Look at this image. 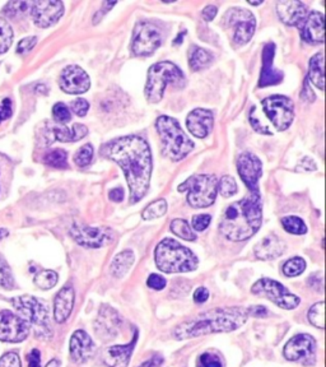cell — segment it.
Masks as SVG:
<instances>
[{"mask_svg": "<svg viewBox=\"0 0 326 367\" xmlns=\"http://www.w3.org/2000/svg\"><path fill=\"white\" fill-rule=\"evenodd\" d=\"M248 309L224 307L199 313L194 319L181 322L174 331L176 340H189L213 333L236 331L247 322Z\"/></svg>", "mask_w": 326, "mask_h": 367, "instance_id": "3957f363", "label": "cell"}, {"mask_svg": "<svg viewBox=\"0 0 326 367\" xmlns=\"http://www.w3.org/2000/svg\"><path fill=\"white\" fill-rule=\"evenodd\" d=\"M218 190L223 198H231L237 193V184L232 176H223L218 182Z\"/></svg>", "mask_w": 326, "mask_h": 367, "instance_id": "60d3db41", "label": "cell"}, {"mask_svg": "<svg viewBox=\"0 0 326 367\" xmlns=\"http://www.w3.org/2000/svg\"><path fill=\"white\" fill-rule=\"evenodd\" d=\"M91 87L89 74L78 65H69L60 75V88L69 95H80Z\"/></svg>", "mask_w": 326, "mask_h": 367, "instance_id": "d6986e66", "label": "cell"}, {"mask_svg": "<svg viewBox=\"0 0 326 367\" xmlns=\"http://www.w3.org/2000/svg\"><path fill=\"white\" fill-rule=\"evenodd\" d=\"M178 191H187V202L194 208L211 206L216 202L218 181L214 175H194L178 187Z\"/></svg>", "mask_w": 326, "mask_h": 367, "instance_id": "ba28073f", "label": "cell"}, {"mask_svg": "<svg viewBox=\"0 0 326 367\" xmlns=\"http://www.w3.org/2000/svg\"><path fill=\"white\" fill-rule=\"evenodd\" d=\"M12 304L16 307L21 318L28 324L30 329H34L37 338L50 340L53 337L49 307L44 301L34 296L26 295L13 298Z\"/></svg>", "mask_w": 326, "mask_h": 367, "instance_id": "8992f818", "label": "cell"}, {"mask_svg": "<svg viewBox=\"0 0 326 367\" xmlns=\"http://www.w3.org/2000/svg\"><path fill=\"white\" fill-rule=\"evenodd\" d=\"M37 43V38L36 37H26L23 40L19 41V44L17 46V51L19 54H23L27 51H31L34 49V46Z\"/></svg>", "mask_w": 326, "mask_h": 367, "instance_id": "681fc988", "label": "cell"}, {"mask_svg": "<svg viewBox=\"0 0 326 367\" xmlns=\"http://www.w3.org/2000/svg\"><path fill=\"white\" fill-rule=\"evenodd\" d=\"M214 126V115L211 110L196 108L193 110L186 119V126L191 134L203 139L212 132Z\"/></svg>", "mask_w": 326, "mask_h": 367, "instance_id": "ffe728a7", "label": "cell"}, {"mask_svg": "<svg viewBox=\"0 0 326 367\" xmlns=\"http://www.w3.org/2000/svg\"><path fill=\"white\" fill-rule=\"evenodd\" d=\"M28 8H31V3H27V1H10L5 5L4 13L8 17H16V16L26 13Z\"/></svg>", "mask_w": 326, "mask_h": 367, "instance_id": "b9f144b4", "label": "cell"}, {"mask_svg": "<svg viewBox=\"0 0 326 367\" xmlns=\"http://www.w3.org/2000/svg\"><path fill=\"white\" fill-rule=\"evenodd\" d=\"M30 327L21 316L4 310L0 313V340L8 343L23 342L30 334Z\"/></svg>", "mask_w": 326, "mask_h": 367, "instance_id": "9a60e30c", "label": "cell"}, {"mask_svg": "<svg viewBox=\"0 0 326 367\" xmlns=\"http://www.w3.org/2000/svg\"><path fill=\"white\" fill-rule=\"evenodd\" d=\"M248 309V316H255V318H264L266 316V309L263 306H251V307H247Z\"/></svg>", "mask_w": 326, "mask_h": 367, "instance_id": "11a10c76", "label": "cell"}, {"mask_svg": "<svg viewBox=\"0 0 326 367\" xmlns=\"http://www.w3.org/2000/svg\"><path fill=\"white\" fill-rule=\"evenodd\" d=\"M93 158V147L92 144H84L82 148L78 150V152L74 156V162L80 167H86L92 162Z\"/></svg>", "mask_w": 326, "mask_h": 367, "instance_id": "ab89813d", "label": "cell"}, {"mask_svg": "<svg viewBox=\"0 0 326 367\" xmlns=\"http://www.w3.org/2000/svg\"><path fill=\"white\" fill-rule=\"evenodd\" d=\"M198 367H222V361L217 355L207 352L199 357Z\"/></svg>", "mask_w": 326, "mask_h": 367, "instance_id": "f6af8a7d", "label": "cell"}, {"mask_svg": "<svg viewBox=\"0 0 326 367\" xmlns=\"http://www.w3.org/2000/svg\"><path fill=\"white\" fill-rule=\"evenodd\" d=\"M274 54H275V45L273 43L268 44L264 47L263 53V69H261V75L259 80V86L260 87H268V86H274L283 81V73L273 67Z\"/></svg>", "mask_w": 326, "mask_h": 367, "instance_id": "cb8c5ba5", "label": "cell"}, {"mask_svg": "<svg viewBox=\"0 0 326 367\" xmlns=\"http://www.w3.org/2000/svg\"><path fill=\"white\" fill-rule=\"evenodd\" d=\"M156 126L162 142V153L171 161H180L194 150L193 141L184 133L176 119L159 117Z\"/></svg>", "mask_w": 326, "mask_h": 367, "instance_id": "5b68a950", "label": "cell"}, {"mask_svg": "<svg viewBox=\"0 0 326 367\" xmlns=\"http://www.w3.org/2000/svg\"><path fill=\"white\" fill-rule=\"evenodd\" d=\"M286 250V244L275 235H268L255 245L256 258L260 260H272L281 257Z\"/></svg>", "mask_w": 326, "mask_h": 367, "instance_id": "484cf974", "label": "cell"}, {"mask_svg": "<svg viewBox=\"0 0 326 367\" xmlns=\"http://www.w3.org/2000/svg\"><path fill=\"white\" fill-rule=\"evenodd\" d=\"M27 359H28V367L41 366V353L38 349H32Z\"/></svg>", "mask_w": 326, "mask_h": 367, "instance_id": "f5cc1de1", "label": "cell"}, {"mask_svg": "<svg viewBox=\"0 0 326 367\" xmlns=\"http://www.w3.org/2000/svg\"><path fill=\"white\" fill-rule=\"evenodd\" d=\"M306 269V261L300 257L287 260L283 265V273L287 277H297L301 273H303Z\"/></svg>", "mask_w": 326, "mask_h": 367, "instance_id": "d590c367", "label": "cell"}, {"mask_svg": "<svg viewBox=\"0 0 326 367\" xmlns=\"http://www.w3.org/2000/svg\"><path fill=\"white\" fill-rule=\"evenodd\" d=\"M58 274L54 270H43L35 277V285L41 289H50L56 286Z\"/></svg>", "mask_w": 326, "mask_h": 367, "instance_id": "74e56055", "label": "cell"}, {"mask_svg": "<svg viewBox=\"0 0 326 367\" xmlns=\"http://www.w3.org/2000/svg\"><path fill=\"white\" fill-rule=\"evenodd\" d=\"M263 221V204L259 193L227 206L222 215L220 231L231 241H245L254 236Z\"/></svg>", "mask_w": 326, "mask_h": 367, "instance_id": "7a4b0ae2", "label": "cell"}, {"mask_svg": "<svg viewBox=\"0 0 326 367\" xmlns=\"http://www.w3.org/2000/svg\"><path fill=\"white\" fill-rule=\"evenodd\" d=\"M13 41V29L5 19H0V54L8 50Z\"/></svg>", "mask_w": 326, "mask_h": 367, "instance_id": "f35d334b", "label": "cell"}, {"mask_svg": "<svg viewBox=\"0 0 326 367\" xmlns=\"http://www.w3.org/2000/svg\"><path fill=\"white\" fill-rule=\"evenodd\" d=\"M251 292L260 297H266L277 306L286 310H293L300 305L299 296L293 295L279 282L269 278L259 279L251 288Z\"/></svg>", "mask_w": 326, "mask_h": 367, "instance_id": "9c48e42d", "label": "cell"}, {"mask_svg": "<svg viewBox=\"0 0 326 367\" xmlns=\"http://www.w3.org/2000/svg\"><path fill=\"white\" fill-rule=\"evenodd\" d=\"M162 364H163V357L154 356V357L150 358L148 361H145L144 364H141L138 367H161Z\"/></svg>", "mask_w": 326, "mask_h": 367, "instance_id": "680465c9", "label": "cell"}, {"mask_svg": "<svg viewBox=\"0 0 326 367\" xmlns=\"http://www.w3.org/2000/svg\"><path fill=\"white\" fill-rule=\"evenodd\" d=\"M101 153L116 162L125 172L130 189V203L139 202L150 189L153 170L148 143L141 137L128 135L105 144Z\"/></svg>", "mask_w": 326, "mask_h": 367, "instance_id": "6da1fadb", "label": "cell"}, {"mask_svg": "<svg viewBox=\"0 0 326 367\" xmlns=\"http://www.w3.org/2000/svg\"><path fill=\"white\" fill-rule=\"evenodd\" d=\"M0 367H22L21 359L16 352H8L0 358Z\"/></svg>", "mask_w": 326, "mask_h": 367, "instance_id": "7dc6e473", "label": "cell"}, {"mask_svg": "<svg viewBox=\"0 0 326 367\" xmlns=\"http://www.w3.org/2000/svg\"><path fill=\"white\" fill-rule=\"evenodd\" d=\"M209 297V292L205 287H199L194 294V301L196 304H204Z\"/></svg>", "mask_w": 326, "mask_h": 367, "instance_id": "db71d44e", "label": "cell"}, {"mask_svg": "<svg viewBox=\"0 0 326 367\" xmlns=\"http://www.w3.org/2000/svg\"><path fill=\"white\" fill-rule=\"evenodd\" d=\"M154 258L157 268L163 273H186L198 268V258L194 252L172 239L159 242Z\"/></svg>", "mask_w": 326, "mask_h": 367, "instance_id": "277c9868", "label": "cell"}, {"mask_svg": "<svg viewBox=\"0 0 326 367\" xmlns=\"http://www.w3.org/2000/svg\"><path fill=\"white\" fill-rule=\"evenodd\" d=\"M266 117L273 123L278 130H287L294 119V105L291 99L286 96H270L263 101Z\"/></svg>", "mask_w": 326, "mask_h": 367, "instance_id": "30bf717a", "label": "cell"}, {"mask_svg": "<svg viewBox=\"0 0 326 367\" xmlns=\"http://www.w3.org/2000/svg\"><path fill=\"white\" fill-rule=\"evenodd\" d=\"M167 212V203L165 199H159L153 203H150V206H147L143 211V218L145 221H150V220H156L162 215H166Z\"/></svg>", "mask_w": 326, "mask_h": 367, "instance_id": "836d02e7", "label": "cell"}, {"mask_svg": "<svg viewBox=\"0 0 326 367\" xmlns=\"http://www.w3.org/2000/svg\"><path fill=\"white\" fill-rule=\"evenodd\" d=\"M167 84L175 87L185 86V77L176 65L171 62H161L152 65L148 71V80L145 84V99L150 104H159L163 99Z\"/></svg>", "mask_w": 326, "mask_h": 367, "instance_id": "52a82bcc", "label": "cell"}, {"mask_svg": "<svg viewBox=\"0 0 326 367\" xmlns=\"http://www.w3.org/2000/svg\"><path fill=\"white\" fill-rule=\"evenodd\" d=\"M147 285L150 288H153V289L161 291V289H163L166 287V279L161 277L159 274H150L148 281H147Z\"/></svg>", "mask_w": 326, "mask_h": 367, "instance_id": "f907efd6", "label": "cell"}, {"mask_svg": "<svg viewBox=\"0 0 326 367\" xmlns=\"http://www.w3.org/2000/svg\"><path fill=\"white\" fill-rule=\"evenodd\" d=\"M71 108L73 113H75V115L80 117H86V114L89 111V104L87 102V99H77L71 102Z\"/></svg>", "mask_w": 326, "mask_h": 367, "instance_id": "c3c4849f", "label": "cell"}, {"mask_svg": "<svg viewBox=\"0 0 326 367\" xmlns=\"http://www.w3.org/2000/svg\"><path fill=\"white\" fill-rule=\"evenodd\" d=\"M237 171L241 180L246 184L251 193H259L257 182L261 178L263 165L253 153H242L237 160Z\"/></svg>", "mask_w": 326, "mask_h": 367, "instance_id": "e0dca14e", "label": "cell"}, {"mask_svg": "<svg viewBox=\"0 0 326 367\" xmlns=\"http://www.w3.org/2000/svg\"><path fill=\"white\" fill-rule=\"evenodd\" d=\"M74 306V289L71 286L62 287L54 301V318L56 322H67Z\"/></svg>", "mask_w": 326, "mask_h": 367, "instance_id": "4316f807", "label": "cell"}, {"mask_svg": "<svg viewBox=\"0 0 326 367\" xmlns=\"http://www.w3.org/2000/svg\"><path fill=\"white\" fill-rule=\"evenodd\" d=\"M248 4H251V5H260V4H263V1H248Z\"/></svg>", "mask_w": 326, "mask_h": 367, "instance_id": "e7e4bbea", "label": "cell"}, {"mask_svg": "<svg viewBox=\"0 0 326 367\" xmlns=\"http://www.w3.org/2000/svg\"><path fill=\"white\" fill-rule=\"evenodd\" d=\"M45 367H60V361L59 359H51Z\"/></svg>", "mask_w": 326, "mask_h": 367, "instance_id": "6125c7cd", "label": "cell"}, {"mask_svg": "<svg viewBox=\"0 0 326 367\" xmlns=\"http://www.w3.org/2000/svg\"><path fill=\"white\" fill-rule=\"evenodd\" d=\"M137 342V335L134 340L125 346H111L107 347L102 353V361L107 367H128L130 362L134 346Z\"/></svg>", "mask_w": 326, "mask_h": 367, "instance_id": "d4e9b609", "label": "cell"}, {"mask_svg": "<svg viewBox=\"0 0 326 367\" xmlns=\"http://www.w3.org/2000/svg\"><path fill=\"white\" fill-rule=\"evenodd\" d=\"M71 237L84 248L98 249L113 240L114 235L106 227H89L86 224H73L71 228Z\"/></svg>", "mask_w": 326, "mask_h": 367, "instance_id": "5bb4252c", "label": "cell"}, {"mask_svg": "<svg viewBox=\"0 0 326 367\" xmlns=\"http://www.w3.org/2000/svg\"><path fill=\"white\" fill-rule=\"evenodd\" d=\"M324 311H325V304H324V301L314 305V306L310 309V322H311L314 327L318 328V329H324V327H325V316H324Z\"/></svg>", "mask_w": 326, "mask_h": 367, "instance_id": "8d00e7d4", "label": "cell"}, {"mask_svg": "<svg viewBox=\"0 0 326 367\" xmlns=\"http://www.w3.org/2000/svg\"><path fill=\"white\" fill-rule=\"evenodd\" d=\"M212 221V217L209 215H198L193 217V221H191V226L194 228L195 231H204L208 228V226L211 224Z\"/></svg>", "mask_w": 326, "mask_h": 367, "instance_id": "bcb514c9", "label": "cell"}, {"mask_svg": "<svg viewBox=\"0 0 326 367\" xmlns=\"http://www.w3.org/2000/svg\"><path fill=\"white\" fill-rule=\"evenodd\" d=\"M31 13L38 27H50L55 25L64 14V4L62 1L41 0L31 3Z\"/></svg>", "mask_w": 326, "mask_h": 367, "instance_id": "2e32d148", "label": "cell"}, {"mask_svg": "<svg viewBox=\"0 0 326 367\" xmlns=\"http://www.w3.org/2000/svg\"><path fill=\"white\" fill-rule=\"evenodd\" d=\"M277 13L283 23L288 26H300L307 17V7L301 1L282 0L277 3Z\"/></svg>", "mask_w": 326, "mask_h": 367, "instance_id": "7402d4cb", "label": "cell"}, {"mask_svg": "<svg viewBox=\"0 0 326 367\" xmlns=\"http://www.w3.org/2000/svg\"><path fill=\"white\" fill-rule=\"evenodd\" d=\"M251 124H253V126L255 128L259 133H261V134H270V132H269L266 128H261L260 124H259V121H257V120H254L253 117H251Z\"/></svg>", "mask_w": 326, "mask_h": 367, "instance_id": "94428289", "label": "cell"}, {"mask_svg": "<svg viewBox=\"0 0 326 367\" xmlns=\"http://www.w3.org/2000/svg\"><path fill=\"white\" fill-rule=\"evenodd\" d=\"M53 117L58 123L67 124V123L71 121V110H69V108L65 104L58 102L53 108Z\"/></svg>", "mask_w": 326, "mask_h": 367, "instance_id": "7bdbcfd3", "label": "cell"}, {"mask_svg": "<svg viewBox=\"0 0 326 367\" xmlns=\"http://www.w3.org/2000/svg\"><path fill=\"white\" fill-rule=\"evenodd\" d=\"M12 115V102L10 99H3L0 105V123L7 120Z\"/></svg>", "mask_w": 326, "mask_h": 367, "instance_id": "816d5d0a", "label": "cell"}, {"mask_svg": "<svg viewBox=\"0 0 326 367\" xmlns=\"http://www.w3.org/2000/svg\"><path fill=\"white\" fill-rule=\"evenodd\" d=\"M7 236H8V230H5V228H0V240L4 239V237H7Z\"/></svg>", "mask_w": 326, "mask_h": 367, "instance_id": "be15d7a7", "label": "cell"}, {"mask_svg": "<svg viewBox=\"0 0 326 367\" xmlns=\"http://www.w3.org/2000/svg\"><path fill=\"white\" fill-rule=\"evenodd\" d=\"M44 160L51 167L65 169L68 166V153L64 150H54L45 154Z\"/></svg>", "mask_w": 326, "mask_h": 367, "instance_id": "e575fe53", "label": "cell"}, {"mask_svg": "<svg viewBox=\"0 0 326 367\" xmlns=\"http://www.w3.org/2000/svg\"><path fill=\"white\" fill-rule=\"evenodd\" d=\"M212 62L213 55L208 50H204L199 46H191L189 53V64L193 71L199 72L202 69H205Z\"/></svg>", "mask_w": 326, "mask_h": 367, "instance_id": "f1b7e54d", "label": "cell"}, {"mask_svg": "<svg viewBox=\"0 0 326 367\" xmlns=\"http://www.w3.org/2000/svg\"><path fill=\"white\" fill-rule=\"evenodd\" d=\"M283 355L292 362H300L306 366L314 365L316 361V340L309 334H299L288 340Z\"/></svg>", "mask_w": 326, "mask_h": 367, "instance_id": "4fadbf2b", "label": "cell"}, {"mask_svg": "<svg viewBox=\"0 0 326 367\" xmlns=\"http://www.w3.org/2000/svg\"><path fill=\"white\" fill-rule=\"evenodd\" d=\"M162 43L159 28L150 22H139L132 34V51L135 56L153 54Z\"/></svg>", "mask_w": 326, "mask_h": 367, "instance_id": "7c38bea8", "label": "cell"}, {"mask_svg": "<svg viewBox=\"0 0 326 367\" xmlns=\"http://www.w3.org/2000/svg\"><path fill=\"white\" fill-rule=\"evenodd\" d=\"M301 36L310 44H321L325 40L324 14L320 12H311L301 26Z\"/></svg>", "mask_w": 326, "mask_h": 367, "instance_id": "44dd1931", "label": "cell"}, {"mask_svg": "<svg viewBox=\"0 0 326 367\" xmlns=\"http://www.w3.org/2000/svg\"><path fill=\"white\" fill-rule=\"evenodd\" d=\"M227 27L235 29L233 40L237 45H245L254 36L256 19L250 10L242 8H232L224 16Z\"/></svg>", "mask_w": 326, "mask_h": 367, "instance_id": "8fae6325", "label": "cell"}, {"mask_svg": "<svg viewBox=\"0 0 326 367\" xmlns=\"http://www.w3.org/2000/svg\"><path fill=\"white\" fill-rule=\"evenodd\" d=\"M310 81L312 82L318 90H324V53L315 55L310 62Z\"/></svg>", "mask_w": 326, "mask_h": 367, "instance_id": "4dcf8cb0", "label": "cell"}, {"mask_svg": "<svg viewBox=\"0 0 326 367\" xmlns=\"http://www.w3.org/2000/svg\"><path fill=\"white\" fill-rule=\"evenodd\" d=\"M95 343L84 331H77L71 338V357L75 364H84L93 356Z\"/></svg>", "mask_w": 326, "mask_h": 367, "instance_id": "603a6c76", "label": "cell"}, {"mask_svg": "<svg viewBox=\"0 0 326 367\" xmlns=\"http://www.w3.org/2000/svg\"><path fill=\"white\" fill-rule=\"evenodd\" d=\"M110 199L113 200V202H123L124 199V190L123 189L120 188H116L113 189L111 191H110Z\"/></svg>", "mask_w": 326, "mask_h": 367, "instance_id": "91938a15", "label": "cell"}, {"mask_svg": "<svg viewBox=\"0 0 326 367\" xmlns=\"http://www.w3.org/2000/svg\"><path fill=\"white\" fill-rule=\"evenodd\" d=\"M283 228L287 233L293 235H305L307 233V226L301 220L300 217L296 215H288L282 218Z\"/></svg>", "mask_w": 326, "mask_h": 367, "instance_id": "1f68e13d", "label": "cell"}, {"mask_svg": "<svg viewBox=\"0 0 326 367\" xmlns=\"http://www.w3.org/2000/svg\"><path fill=\"white\" fill-rule=\"evenodd\" d=\"M299 170H316V163H315V161H314V160H311L310 157H306V158H303V160H302V162H301L300 166H299Z\"/></svg>", "mask_w": 326, "mask_h": 367, "instance_id": "9f6ffc18", "label": "cell"}, {"mask_svg": "<svg viewBox=\"0 0 326 367\" xmlns=\"http://www.w3.org/2000/svg\"><path fill=\"white\" fill-rule=\"evenodd\" d=\"M171 231L178 237L184 239L185 241H194L195 239H196V236L193 233L190 224H187L185 220H180V218L174 220L171 222Z\"/></svg>", "mask_w": 326, "mask_h": 367, "instance_id": "d6a6232c", "label": "cell"}, {"mask_svg": "<svg viewBox=\"0 0 326 367\" xmlns=\"http://www.w3.org/2000/svg\"><path fill=\"white\" fill-rule=\"evenodd\" d=\"M121 324H123V320L117 311L113 307H110L108 305H104L100 309L97 320L95 322V331L100 337V340H114L120 331Z\"/></svg>", "mask_w": 326, "mask_h": 367, "instance_id": "ac0fdd59", "label": "cell"}, {"mask_svg": "<svg viewBox=\"0 0 326 367\" xmlns=\"http://www.w3.org/2000/svg\"><path fill=\"white\" fill-rule=\"evenodd\" d=\"M87 133H89L87 126H82V124H75L71 129L64 126L54 128L55 138L60 142H77L82 138H84Z\"/></svg>", "mask_w": 326, "mask_h": 367, "instance_id": "83f0119b", "label": "cell"}, {"mask_svg": "<svg viewBox=\"0 0 326 367\" xmlns=\"http://www.w3.org/2000/svg\"><path fill=\"white\" fill-rule=\"evenodd\" d=\"M217 7L214 5H207L203 10V19L207 21V22H211L216 16H217Z\"/></svg>", "mask_w": 326, "mask_h": 367, "instance_id": "6f0895ef", "label": "cell"}, {"mask_svg": "<svg viewBox=\"0 0 326 367\" xmlns=\"http://www.w3.org/2000/svg\"><path fill=\"white\" fill-rule=\"evenodd\" d=\"M134 263L132 251L125 250L115 257L111 263V274L115 278H121L130 270Z\"/></svg>", "mask_w": 326, "mask_h": 367, "instance_id": "f546056e", "label": "cell"}, {"mask_svg": "<svg viewBox=\"0 0 326 367\" xmlns=\"http://www.w3.org/2000/svg\"><path fill=\"white\" fill-rule=\"evenodd\" d=\"M14 281L12 277V272L9 269L8 264L4 261V259L0 258V287L4 288H13Z\"/></svg>", "mask_w": 326, "mask_h": 367, "instance_id": "ee69618b", "label": "cell"}]
</instances>
